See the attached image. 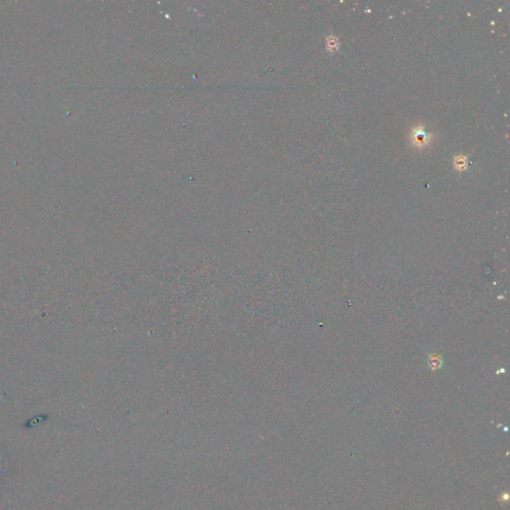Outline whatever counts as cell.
I'll return each instance as SVG.
<instances>
[{
  "mask_svg": "<svg viewBox=\"0 0 510 510\" xmlns=\"http://www.w3.org/2000/svg\"><path fill=\"white\" fill-rule=\"evenodd\" d=\"M427 365L429 367V369H431L432 371H435L437 369H440L441 366H442V360L441 358L438 356V355H435V356H428V359H427Z\"/></svg>",
  "mask_w": 510,
  "mask_h": 510,
  "instance_id": "obj_1",
  "label": "cell"
},
{
  "mask_svg": "<svg viewBox=\"0 0 510 510\" xmlns=\"http://www.w3.org/2000/svg\"><path fill=\"white\" fill-rule=\"evenodd\" d=\"M425 139H426V135H425L424 132L418 131V132L415 133V141H416V143L423 144L425 142Z\"/></svg>",
  "mask_w": 510,
  "mask_h": 510,
  "instance_id": "obj_3",
  "label": "cell"
},
{
  "mask_svg": "<svg viewBox=\"0 0 510 510\" xmlns=\"http://www.w3.org/2000/svg\"><path fill=\"white\" fill-rule=\"evenodd\" d=\"M453 165H454V167H455V169H456V170L462 171V170H464V169H466V168H467V166H468V162H467V160H466L464 157H461V156H460V157L455 158Z\"/></svg>",
  "mask_w": 510,
  "mask_h": 510,
  "instance_id": "obj_2",
  "label": "cell"
}]
</instances>
